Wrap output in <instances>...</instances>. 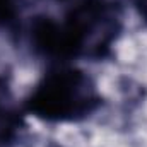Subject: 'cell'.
Returning a JSON list of instances; mask_svg holds the SVG:
<instances>
[{
    "mask_svg": "<svg viewBox=\"0 0 147 147\" xmlns=\"http://www.w3.org/2000/svg\"><path fill=\"white\" fill-rule=\"evenodd\" d=\"M72 77V72H69L67 75L53 77L38 92L34 101L43 105V111L48 113V116H63L69 113H77V111L82 110V105L89 103L87 98H84L80 94V89L87 86L86 79H82L70 92L67 91Z\"/></svg>",
    "mask_w": 147,
    "mask_h": 147,
    "instance_id": "obj_1",
    "label": "cell"
}]
</instances>
